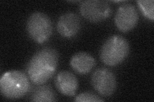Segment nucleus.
Wrapping results in <instances>:
<instances>
[{
    "label": "nucleus",
    "instance_id": "nucleus-10",
    "mask_svg": "<svg viewBox=\"0 0 154 102\" xmlns=\"http://www.w3.org/2000/svg\"><path fill=\"white\" fill-rule=\"evenodd\" d=\"M70 65L77 74L85 75L93 69L96 65V60L88 53L79 52L72 56Z\"/></svg>",
    "mask_w": 154,
    "mask_h": 102
},
{
    "label": "nucleus",
    "instance_id": "nucleus-3",
    "mask_svg": "<svg viewBox=\"0 0 154 102\" xmlns=\"http://www.w3.org/2000/svg\"><path fill=\"white\" fill-rule=\"evenodd\" d=\"M129 52L128 41L121 35H115L104 42L100 50V59L105 65L115 66L124 61Z\"/></svg>",
    "mask_w": 154,
    "mask_h": 102
},
{
    "label": "nucleus",
    "instance_id": "nucleus-8",
    "mask_svg": "<svg viewBox=\"0 0 154 102\" xmlns=\"http://www.w3.org/2000/svg\"><path fill=\"white\" fill-rule=\"evenodd\" d=\"M80 28V19L75 13H64L58 19L57 30L62 37L67 38L74 37L78 34Z\"/></svg>",
    "mask_w": 154,
    "mask_h": 102
},
{
    "label": "nucleus",
    "instance_id": "nucleus-1",
    "mask_svg": "<svg viewBox=\"0 0 154 102\" xmlns=\"http://www.w3.org/2000/svg\"><path fill=\"white\" fill-rule=\"evenodd\" d=\"M59 63V54L54 48L45 47L38 51L27 65V74L33 84H45L54 75Z\"/></svg>",
    "mask_w": 154,
    "mask_h": 102
},
{
    "label": "nucleus",
    "instance_id": "nucleus-4",
    "mask_svg": "<svg viewBox=\"0 0 154 102\" xmlns=\"http://www.w3.org/2000/svg\"><path fill=\"white\" fill-rule=\"evenodd\" d=\"M26 31L35 42L38 44L45 43L50 38L53 33L51 19L44 13H33L27 20Z\"/></svg>",
    "mask_w": 154,
    "mask_h": 102
},
{
    "label": "nucleus",
    "instance_id": "nucleus-5",
    "mask_svg": "<svg viewBox=\"0 0 154 102\" xmlns=\"http://www.w3.org/2000/svg\"><path fill=\"white\" fill-rule=\"evenodd\" d=\"M91 82L96 91L105 97L112 95L116 89V75L107 68H100L96 70L91 76Z\"/></svg>",
    "mask_w": 154,
    "mask_h": 102
},
{
    "label": "nucleus",
    "instance_id": "nucleus-11",
    "mask_svg": "<svg viewBox=\"0 0 154 102\" xmlns=\"http://www.w3.org/2000/svg\"><path fill=\"white\" fill-rule=\"evenodd\" d=\"M30 100L37 102L55 101L56 95L54 90L50 86H42L37 87L33 91Z\"/></svg>",
    "mask_w": 154,
    "mask_h": 102
},
{
    "label": "nucleus",
    "instance_id": "nucleus-6",
    "mask_svg": "<svg viewBox=\"0 0 154 102\" xmlns=\"http://www.w3.org/2000/svg\"><path fill=\"white\" fill-rule=\"evenodd\" d=\"M80 12L87 20L93 22H98L105 20L112 13L109 4L100 0H87L81 3Z\"/></svg>",
    "mask_w": 154,
    "mask_h": 102
},
{
    "label": "nucleus",
    "instance_id": "nucleus-9",
    "mask_svg": "<svg viewBox=\"0 0 154 102\" xmlns=\"http://www.w3.org/2000/svg\"><path fill=\"white\" fill-rule=\"evenodd\" d=\"M55 84L60 93L65 96H73L79 87V81L76 76L69 71H61L57 74Z\"/></svg>",
    "mask_w": 154,
    "mask_h": 102
},
{
    "label": "nucleus",
    "instance_id": "nucleus-7",
    "mask_svg": "<svg viewBox=\"0 0 154 102\" xmlns=\"http://www.w3.org/2000/svg\"><path fill=\"white\" fill-rule=\"evenodd\" d=\"M139 21L136 8L131 3H125L117 10L114 17L115 24L119 31L127 33L134 29Z\"/></svg>",
    "mask_w": 154,
    "mask_h": 102
},
{
    "label": "nucleus",
    "instance_id": "nucleus-13",
    "mask_svg": "<svg viewBox=\"0 0 154 102\" xmlns=\"http://www.w3.org/2000/svg\"><path fill=\"white\" fill-rule=\"evenodd\" d=\"M103 101L104 100L102 98H101L100 97L94 93H90V92H84V93H80L79 95H77L75 98V101L78 102H100Z\"/></svg>",
    "mask_w": 154,
    "mask_h": 102
},
{
    "label": "nucleus",
    "instance_id": "nucleus-2",
    "mask_svg": "<svg viewBox=\"0 0 154 102\" xmlns=\"http://www.w3.org/2000/svg\"><path fill=\"white\" fill-rule=\"evenodd\" d=\"M30 88V79L21 71H7L2 75L0 79L1 93L8 99L21 98L28 93Z\"/></svg>",
    "mask_w": 154,
    "mask_h": 102
},
{
    "label": "nucleus",
    "instance_id": "nucleus-12",
    "mask_svg": "<svg viewBox=\"0 0 154 102\" xmlns=\"http://www.w3.org/2000/svg\"><path fill=\"white\" fill-rule=\"evenodd\" d=\"M137 5L141 10L143 15L152 21L154 20V1L153 0H139L137 1Z\"/></svg>",
    "mask_w": 154,
    "mask_h": 102
}]
</instances>
